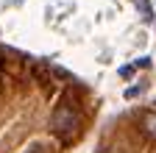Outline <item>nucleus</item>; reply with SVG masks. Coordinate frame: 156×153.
<instances>
[{
	"label": "nucleus",
	"instance_id": "39448f33",
	"mask_svg": "<svg viewBox=\"0 0 156 153\" xmlns=\"http://www.w3.org/2000/svg\"><path fill=\"white\" fill-rule=\"evenodd\" d=\"M134 67H142V70H145V67H151V56H142V59H136V64H134Z\"/></svg>",
	"mask_w": 156,
	"mask_h": 153
},
{
	"label": "nucleus",
	"instance_id": "20e7f679",
	"mask_svg": "<svg viewBox=\"0 0 156 153\" xmlns=\"http://www.w3.org/2000/svg\"><path fill=\"white\" fill-rule=\"evenodd\" d=\"M134 70H136L134 64H123V67H120V78H131V75H134Z\"/></svg>",
	"mask_w": 156,
	"mask_h": 153
},
{
	"label": "nucleus",
	"instance_id": "f03ea898",
	"mask_svg": "<svg viewBox=\"0 0 156 153\" xmlns=\"http://www.w3.org/2000/svg\"><path fill=\"white\" fill-rule=\"evenodd\" d=\"M142 125H145V131L151 134V137L156 139V114H145V117H142Z\"/></svg>",
	"mask_w": 156,
	"mask_h": 153
},
{
	"label": "nucleus",
	"instance_id": "7ed1b4c3",
	"mask_svg": "<svg viewBox=\"0 0 156 153\" xmlns=\"http://www.w3.org/2000/svg\"><path fill=\"white\" fill-rule=\"evenodd\" d=\"M142 92H145V84H136V86H128V89H126V98L131 100V98H136V95H142Z\"/></svg>",
	"mask_w": 156,
	"mask_h": 153
},
{
	"label": "nucleus",
	"instance_id": "f257e3e1",
	"mask_svg": "<svg viewBox=\"0 0 156 153\" xmlns=\"http://www.w3.org/2000/svg\"><path fill=\"white\" fill-rule=\"evenodd\" d=\"M53 125H56L58 134H67V131H73V128L78 125V120H75V114H73V111L58 109V111H56V117H53Z\"/></svg>",
	"mask_w": 156,
	"mask_h": 153
}]
</instances>
